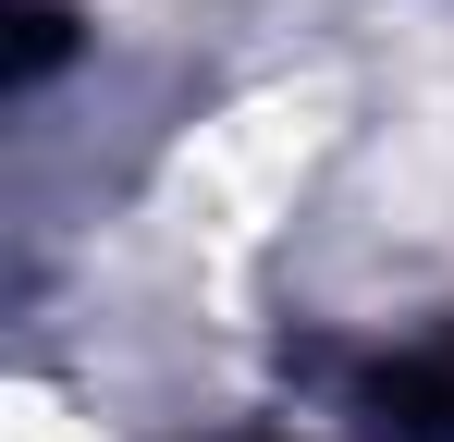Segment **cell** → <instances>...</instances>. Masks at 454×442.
Masks as SVG:
<instances>
[{
	"instance_id": "6da1fadb",
	"label": "cell",
	"mask_w": 454,
	"mask_h": 442,
	"mask_svg": "<svg viewBox=\"0 0 454 442\" xmlns=\"http://www.w3.org/2000/svg\"><path fill=\"white\" fill-rule=\"evenodd\" d=\"M380 418H393L405 442H454V332H430L418 357L380 368Z\"/></svg>"
},
{
	"instance_id": "7a4b0ae2",
	"label": "cell",
	"mask_w": 454,
	"mask_h": 442,
	"mask_svg": "<svg viewBox=\"0 0 454 442\" xmlns=\"http://www.w3.org/2000/svg\"><path fill=\"white\" fill-rule=\"evenodd\" d=\"M62 50H74V12H50V0H25V12H12V86H37V74L62 62Z\"/></svg>"
}]
</instances>
